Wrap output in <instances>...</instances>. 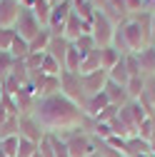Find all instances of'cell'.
<instances>
[{
	"label": "cell",
	"instance_id": "1",
	"mask_svg": "<svg viewBox=\"0 0 155 157\" xmlns=\"http://www.w3.org/2000/svg\"><path fill=\"white\" fill-rule=\"evenodd\" d=\"M33 117L40 122V127L45 132H53V135H65L73 130H88L90 132L93 122H95V120H88L85 112L80 110V105L73 102L70 97H65L63 92L38 97Z\"/></svg>",
	"mask_w": 155,
	"mask_h": 157
},
{
	"label": "cell",
	"instance_id": "2",
	"mask_svg": "<svg viewBox=\"0 0 155 157\" xmlns=\"http://www.w3.org/2000/svg\"><path fill=\"white\" fill-rule=\"evenodd\" d=\"M60 137H63L70 157H90L98 150V140H95L88 130H73V132H65Z\"/></svg>",
	"mask_w": 155,
	"mask_h": 157
},
{
	"label": "cell",
	"instance_id": "3",
	"mask_svg": "<svg viewBox=\"0 0 155 157\" xmlns=\"http://www.w3.org/2000/svg\"><path fill=\"white\" fill-rule=\"evenodd\" d=\"M115 25H118V23H115L108 13L95 10L93 20H90V35H93V40H95V45H98V48H105V45H110V43H113Z\"/></svg>",
	"mask_w": 155,
	"mask_h": 157
},
{
	"label": "cell",
	"instance_id": "4",
	"mask_svg": "<svg viewBox=\"0 0 155 157\" xmlns=\"http://www.w3.org/2000/svg\"><path fill=\"white\" fill-rule=\"evenodd\" d=\"M40 30H43V25H40V20L35 17V13H33L30 8H23L20 15H18V20H15V33H18V37H23V40L30 43Z\"/></svg>",
	"mask_w": 155,
	"mask_h": 157
},
{
	"label": "cell",
	"instance_id": "5",
	"mask_svg": "<svg viewBox=\"0 0 155 157\" xmlns=\"http://www.w3.org/2000/svg\"><path fill=\"white\" fill-rule=\"evenodd\" d=\"M73 13V5L70 0H60V3H53V13H50V20H48V30L50 35H63L65 30V23Z\"/></svg>",
	"mask_w": 155,
	"mask_h": 157
},
{
	"label": "cell",
	"instance_id": "6",
	"mask_svg": "<svg viewBox=\"0 0 155 157\" xmlns=\"http://www.w3.org/2000/svg\"><path fill=\"white\" fill-rule=\"evenodd\" d=\"M60 92L65 97H70L73 102L80 105L85 100V92H83V82H80V72H63L60 75Z\"/></svg>",
	"mask_w": 155,
	"mask_h": 157
},
{
	"label": "cell",
	"instance_id": "7",
	"mask_svg": "<svg viewBox=\"0 0 155 157\" xmlns=\"http://www.w3.org/2000/svg\"><path fill=\"white\" fill-rule=\"evenodd\" d=\"M18 135H20L23 140H30V142L38 145L43 140L45 130L40 127V122H38L33 115H20V117H18Z\"/></svg>",
	"mask_w": 155,
	"mask_h": 157
},
{
	"label": "cell",
	"instance_id": "8",
	"mask_svg": "<svg viewBox=\"0 0 155 157\" xmlns=\"http://www.w3.org/2000/svg\"><path fill=\"white\" fill-rule=\"evenodd\" d=\"M80 82H83L85 97L98 95V92H103V87H105V82H108V72H105V70H95V72L80 75Z\"/></svg>",
	"mask_w": 155,
	"mask_h": 157
},
{
	"label": "cell",
	"instance_id": "9",
	"mask_svg": "<svg viewBox=\"0 0 155 157\" xmlns=\"http://www.w3.org/2000/svg\"><path fill=\"white\" fill-rule=\"evenodd\" d=\"M70 45H73V43H70V40H65L63 35H53V37H50V43H48V50H45V52H48L53 60L65 70V57H68Z\"/></svg>",
	"mask_w": 155,
	"mask_h": 157
},
{
	"label": "cell",
	"instance_id": "10",
	"mask_svg": "<svg viewBox=\"0 0 155 157\" xmlns=\"http://www.w3.org/2000/svg\"><path fill=\"white\" fill-rule=\"evenodd\" d=\"M103 92H105L108 102H110L113 107H125V105L130 102V97H128V90H125V85H118V82H113V80H108V82H105Z\"/></svg>",
	"mask_w": 155,
	"mask_h": 157
},
{
	"label": "cell",
	"instance_id": "11",
	"mask_svg": "<svg viewBox=\"0 0 155 157\" xmlns=\"http://www.w3.org/2000/svg\"><path fill=\"white\" fill-rule=\"evenodd\" d=\"M20 5L15 0H0V28H15V20L20 15Z\"/></svg>",
	"mask_w": 155,
	"mask_h": 157
},
{
	"label": "cell",
	"instance_id": "12",
	"mask_svg": "<svg viewBox=\"0 0 155 157\" xmlns=\"http://www.w3.org/2000/svg\"><path fill=\"white\" fill-rule=\"evenodd\" d=\"M85 33H90V25L85 23V20H80L75 13H70V17H68V23H65V30H63V37L65 40H78L80 35H85Z\"/></svg>",
	"mask_w": 155,
	"mask_h": 157
},
{
	"label": "cell",
	"instance_id": "13",
	"mask_svg": "<svg viewBox=\"0 0 155 157\" xmlns=\"http://www.w3.org/2000/svg\"><path fill=\"white\" fill-rule=\"evenodd\" d=\"M148 152H150V142L143 140L140 135H133V137L125 140L123 155H128V157H140V155H148Z\"/></svg>",
	"mask_w": 155,
	"mask_h": 157
},
{
	"label": "cell",
	"instance_id": "14",
	"mask_svg": "<svg viewBox=\"0 0 155 157\" xmlns=\"http://www.w3.org/2000/svg\"><path fill=\"white\" fill-rule=\"evenodd\" d=\"M135 55H138V63H140V72L145 77L155 75V45H145L143 50H138Z\"/></svg>",
	"mask_w": 155,
	"mask_h": 157
},
{
	"label": "cell",
	"instance_id": "15",
	"mask_svg": "<svg viewBox=\"0 0 155 157\" xmlns=\"http://www.w3.org/2000/svg\"><path fill=\"white\" fill-rule=\"evenodd\" d=\"M140 102L148 110V115H155V75H148L145 77V92L140 97Z\"/></svg>",
	"mask_w": 155,
	"mask_h": 157
},
{
	"label": "cell",
	"instance_id": "16",
	"mask_svg": "<svg viewBox=\"0 0 155 157\" xmlns=\"http://www.w3.org/2000/svg\"><path fill=\"white\" fill-rule=\"evenodd\" d=\"M120 57H123V52H118L113 45H105V48H100V67L108 72V70H113L115 65L120 63Z\"/></svg>",
	"mask_w": 155,
	"mask_h": 157
},
{
	"label": "cell",
	"instance_id": "17",
	"mask_svg": "<svg viewBox=\"0 0 155 157\" xmlns=\"http://www.w3.org/2000/svg\"><path fill=\"white\" fill-rule=\"evenodd\" d=\"M30 10L35 13V17L40 20L43 28H48V20H50V13H53V0H33Z\"/></svg>",
	"mask_w": 155,
	"mask_h": 157
},
{
	"label": "cell",
	"instance_id": "18",
	"mask_svg": "<svg viewBox=\"0 0 155 157\" xmlns=\"http://www.w3.org/2000/svg\"><path fill=\"white\" fill-rule=\"evenodd\" d=\"M70 5H73V13L80 17V20H85L88 25H90V20H93V15H95V8L90 0H70Z\"/></svg>",
	"mask_w": 155,
	"mask_h": 157
},
{
	"label": "cell",
	"instance_id": "19",
	"mask_svg": "<svg viewBox=\"0 0 155 157\" xmlns=\"http://www.w3.org/2000/svg\"><path fill=\"white\" fill-rule=\"evenodd\" d=\"M95 70H103L100 67V48L83 55V60H80V75H88V72H95Z\"/></svg>",
	"mask_w": 155,
	"mask_h": 157
},
{
	"label": "cell",
	"instance_id": "20",
	"mask_svg": "<svg viewBox=\"0 0 155 157\" xmlns=\"http://www.w3.org/2000/svg\"><path fill=\"white\" fill-rule=\"evenodd\" d=\"M125 90H128V97H130V100H140L143 92H145V75H135V77H130L128 85H125Z\"/></svg>",
	"mask_w": 155,
	"mask_h": 157
},
{
	"label": "cell",
	"instance_id": "21",
	"mask_svg": "<svg viewBox=\"0 0 155 157\" xmlns=\"http://www.w3.org/2000/svg\"><path fill=\"white\" fill-rule=\"evenodd\" d=\"M8 52L13 55V60H18V63H23L25 57L30 55V45H28V40H23V37H15Z\"/></svg>",
	"mask_w": 155,
	"mask_h": 157
},
{
	"label": "cell",
	"instance_id": "22",
	"mask_svg": "<svg viewBox=\"0 0 155 157\" xmlns=\"http://www.w3.org/2000/svg\"><path fill=\"white\" fill-rule=\"evenodd\" d=\"M108 80L118 82V85H128V80H130V72H128V67H125V60H123V57H120V63L115 65L113 70H108Z\"/></svg>",
	"mask_w": 155,
	"mask_h": 157
},
{
	"label": "cell",
	"instance_id": "23",
	"mask_svg": "<svg viewBox=\"0 0 155 157\" xmlns=\"http://www.w3.org/2000/svg\"><path fill=\"white\" fill-rule=\"evenodd\" d=\"M50 37H53L50 30L43 28V30H40V33H38L33 40L28 43V45H30V52H45V50H48V43H50Z\"/></svg>",
	"mask_w": 155,
	"mask_h": 157
},
{
	"label": "cell",
	"instance_id": "24",
	"mask_svg": "<svg viewBox=\"0 0 155 157\" xmlns=\"http://www.w3.org/2000/svg\"><path fill=\"white\" fill-rule=\"evenodd\" d=\"M73 45H75L78 52H80V57L88 55V52H93V50H98V45H95V40H93V35H90V33H85V35L78 37V40H73Z\"/></svg>",
	"mask_w": 155,
	"mask_h": 157
},
{
	"label": "cell",
	"instance_id": "25",
	"mask_svg": "<svg viewBox=\"0 0 155 157\" xmlns=\"http://www.w3.org/2000/svg\"><path fill=\"white\" fill-rule=\"evenodd\" d=\"M13 67H15V60H13V55H10L8 50H0V82H3L5 77H10Z\"/></svg>",
	"mask_w": 155,
	"mask_h": 157
},
{
	"label": "cell",
	"instance_id": "26",
	"mask_svg": "<svg viewBox=\"0 0 155 157\" xmlns=\"http://www.w3.org/2000/svg\"><path fill=\"white\" fill-rule=\"evenodd\" d=\"M40 72H43V75H50V77H60V75H63V67H60V65H58V63L53 60V57L45 52V55H43V65H40Z\"/></svg>",
	"mask_w": 155,
	"mask_h": 157
},
{
	"label": "cell",
	"instance_id": "27",
	"mask_svg": "<svg viewBox=\"0 0 155 157\" xmlns=\"http://www.w3.org/2000/svg\"><path fill=\"white\" fill-rule=\"evenodd\" d=\"M18 145H20V135L5 137V140H0V152H3L5 157H15L18 155Z\"/></svg>",
	"mask_w": 155,
	"mask_h": 157
},
{
	"label": "cell",
	"instance_id": "28",
	"mask_svg": "<svg viewBox=\"0 0 155 157\" xmlns=\"http://www.w3.org/2000/svg\"><path fill=\"white\" fill-rule=\"evenodd\" d=\"M38 155L40 157H55V145H53V135L45 132L43 140L38 142Z\"/></svg>",
	"mask_w": 155,
	"mask_h": 157
},
{
	"label": "cell",
	"instance_id": "29",
	"mask_svg": "<svg viewBox=\"0 0 155 157\" xmlns=\"http://www.w3.org/2000/svg\"><path fill=\"white\" fill-rule=\"evenodd\" d=\"M15 37H18L15 28H0V50H10Z\"/></svg>",
	"mask_w": 155,
	"mask_h": 157
},
{
	"label": "cell",
	"instance_id": "30",
	"mask_svg": "<svg viewBox=\"0 0 155 157\" xmlns=\"http://www.w3.org/2000/svg\"><path fill=\"white\" fill-rule=\"evenodd\" d=\"M35 152H38V145L20 137V145H18V155H15V157H33Z\"/></svg>",
	"mask_w": 155,
	"mask_h": 157
},
{
	"label": "cell",
	"instance_id": "31",
	"mask_svg": "<svg viewBox=\"0 0 155 157\" xmlns=\"http://www.w3.org/2000/svg\"><path fill=\"white\" fill-rule=\"evenodd\" d=\"M150 40L155 43V10L150 13Z\"/></svg>",
	"mask_w": 155,
	"mask_h": 157
},
{
	"label": "cell",
	"instance_id": "32",
	"mask_svg": "<svg viewBox=\"0 0 155 157\" xmlns=\"http://www.w3.org/2000/svg\"><path fill=\"white\" fill-rule=\"evenodd\" d=\"M90 3L98 8V10H105V3H108V0H90Z\"/></svg>",
	"mask_w": 155,
	"mask_h": 157
},
{
	"label": "cell",
	"instance_id": "33",
	"mask_svg": "<svg viewBox=\"0 0 155 157\" xmlns=\"http://www.w3.org/2000/svg\"><path fill=\"white\" fill-rule=\"evenodd\" d=\"M150 155H153V157H155V140H153V142H150Z\"/></svg>",
	"mask_w": 155,
	"mask_h": 157
},
{
	"label": "cell",
	"instance_id": "34",
	"mask_svg": "<svg viewBox=\"0 0 155 157\" xmlns=\"http://www.w3.org/2000/svg\"><path fill=\"white\" fill-rule=\"evenodd\" d=\"M90 157H105V155H100V152H98V150H95V152H93V155H90Z\"/></svg>",
	"mask_w": 155,
	"mask_h": 157
},
{
	"label": "cell",
	"instance_id": "35",
	"mask_svg": "<svg viewBox=\"0 0 155 157\" xmlns=\"http://www.w3.org/2000/svg\"><path fill=\"white\" fill-rule=\"evenodd\" d=\"M0 157H5V155H3V152H0Z\"/></svg>",
	"mask_w": 155,
	"mask_h": 157
},
{
	"label": "cell",
	"instance_id": "36",
	"mask_svg": "<svg viewBox=\"0 0 155 157\" xmlns=\"http://www.w3.org/2000/svg\"><path fill=\"white\" fill-rule=\"evenodd\" d=\"M153 45H155V43H153Z\"/></svg>",
	"mask_w": 155,
	"mask_h": 157
}]
</instances>
